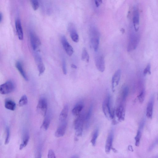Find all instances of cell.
<instances>
[{
  "label": "cell",
  "instance_id": "32",
  "mask_svg": "<svg viewBox=\"0 0 158 158\" xmlns=\"http://www.w3.org/2000/svg\"><path fill=\"white\" fill-rule=\"evenodd\" d=\"M92 106H91L87 113L85 115V121L87 122L90 119L92 112Z\"/></svg>",
  "mask_w": 158,
  "mask_h": 158
},
{
  "label": "cell",
  "instance_id": "3",
  "mask_svg": "<svg viewBox=\"0 0 158 158\" xmlns=\"http://www.w3.org/2000/svg\"><path fill=\"white\" fill-rule=\"evenodd\" d=\"M102 110L106 117L109 120L113 118V113L111 112L110 107V97H106L103 100L102 104Z\"/></svg>",
  "mask_w": 158,
  "mask_h": 158
},
{
  "label": "cell",
  "instance_id": "23",
  "mask_svg": "<svg viewBox=\"0 0 158 158\" xmlns=\"http://www.w3.org/2000/svg\"><path fill=\"white\" fill-rule=\"evenodd\" d=\"M29 139V136L28 133L26 131L24 134L23 142L21 144L19 147V149L21 150L25 147L27 144Z\"/></svg>",
  "mask_w": 158,
  "mask_h": 158
},
{
  "label": "cell",
  "instance_id": "33",
  "mask_svg": "<svg viewBox=\"0 0 158 158\" xmlns=\"http://www.w3.org/2000/svg\"><path fill=\"white\" fill-rule=\"evenodd\" d=\"M143 74L144 76H146L147 74H151V66L149 64H148L146 67L144 69Z\"/></svg>",
  "mask_w": 158,
  "mask_h": 158
},
{
  "label": "cell",
  "instance_id": "31",
  "mask_svg": "<svg viewBox=\"0 0 158 158\" xmlns=\"http://www.w3.org/2000/svg\"><path fill=\"white\" fill-rule=\"evenodd\" d=\"M30 2L33 9L34 10H37L39 6V2L37 0H32Z\"/></svg>",
  "mask_w": 158,
  "mask_h": 158
},
{
  "label": "cell",
  "instance_id": "19",
  "mask_svg": "<svg viewBox=\"0 0 158 158\" xmlns=\"http://www.w3.org/2000/svg\"><path fill=\"white\" fill-rule=\"evenodd\" d=\"M69 110V106L66 104L63 107L59 115V119L61 122L65 121L68 115Z\"/></svg>",
  "mask_w": 158,
  "mask_h": 158
},
{
  "label": "cell",
  "instance_id": "15",
  "mask_svg": "<svg viewBox=\"0 0 158 158\" xmlns=\"http://www.w3.org/2000/svg\"><path fill=\"white\" fill-rule=\"evenodd\" d=\"M67 126V123L65 121L62 122L59 126L55 134V136L60 137L64 135Z\"/></svg>",
  "mask_w": 158,
  "mask_h": 158
},
{
  "label": "cell",
  "instance_id": "26",
  "mask_svg": "<svg viewBox=\"0 0 158 158\" xmlns=\"http://www.w3.org/2000/svg\"><path fill=\"white\" fill-rule=\"evenodd\" d=\"M81 59L82 60L86 62L89 61V54L85 48H84L81 53Z\"/></svg>",
  "mask_w": 158,
  "mask_h": 158
},
{
  "label": "cell",
  "instance_id": "17",
  "mask_svg": "<svg viewBox=\"0 0 158 158\" xmlns=\"http://www.w3.org/2000/svg\"><path fill=\"white\" fill-rule=\"evenodd\" d=\"M113 137V132H110L107 137L105 144V150L106 152L107 153L110 152L112 148Z\"/></svg>",
  "mask_w": 158,
  "mask_h": 158
},
{
  "label": "cell",
  "instance_id": "36",
  "mask_svg": "<svg viewBox=\"0 0 158 158\" xmlns=\"http://www.w3.org/2000/svg\"><path fill=\"white\" fill-rule=\"evenodd\" d=\"M62 68L63 73L64 75H66L67 73L66 65L65 60L64 59H63L62 61Z\"/></svg>",
  "mask_w": 158,
  "mask_h": 158
},
{
  "label": "cell",
  "instance_id": "6",
  "mask_svg": "<svg viewBox=\"0 0 158 158\" xmlns=\"http://www.w3.org/2000/svg\"><path fill=\"white\" fill-rule=\"evenodd\" d=\"M14 89V85L13 82L8 81L0 85V93L6 94L12 92Z\"/></svg>",
  "mask_w": 158,
  "mask_h": 158
},
{
  "label": "cell",
  "instance_id": "16",
  "mask_svg": "<svg viewBox=\"0 0 158 158\" xmlns=\"http://www.w3.org/2000/svg\"><path fill=\"white\" fill-rule=\"evenodd\" d=\"M154 100L153 96L151 97L148 103L147 107L146 116L148 118L150 119L152 118V116Z\"/></svg>",
  "mask_w": 158,
  "mask_h": 158
},
{
  "label": "cell",
  "instance_id": "8",
  "mask_svg": "<svg viewBox=\"0 0 158 158\" xmlns=\"http://www.w3.org/2000/svg\"><path fill=\"white\" fill-rule=\"evenodd\" d=\"M31 43L33 49L35 50L41 45V41L38 36L32 31L30 32Z\"/></svg>",
  "mask_w": 158,
  "mask_h": 158
},
{
  "label": "cell",
  "instance_id": "1",
  "mask_svg": "<svg viewBox=\"0 0 158 158\" xmlns=\"http://www.w3.org/2000/svg\"><path fill=\"white\" fill-rule=\"evenodd\" d=\"M85 122V115L83 114H80L75 119L74 122V126L77 136L80 137L82 135L83 126Z\"/></svg>",
  "mask_w": 158,
  "mask_h": 158
},
{
  "label": "cell",
  "instance_id": "39",
  "mask_svg": "<svg viewBox=\"0 0 158 158\" xmlns=\"http://www.w3.org/2000/svg\"><path fill=\"white\" fill-rule=\"evenodd\" d=\"M41 158V154L40 153L35 158Z\"/></svg>",
  "mask_w": 158,
  "mask_h": 158
},
{
  "label": "cell",
  "instance_id": "37",
  "mask_svg": "<svg viewBox=\"0 0 158 158\" xmlns=\"http://www.w3.org/2000/svg\"><path fill=\"white\" fill-rule=\"evenodd\" d=\"M95 5H96V6L98 7L100 5V4L102 3V1H101V0H99V1L95 0Z\"/></svg>",
  "mask_w": 158,
  "mask_h": 158
},
{
  "label": "cell",
  "instance_id": "14",
  "mask_svg": "<svg viewBox=\"0 0 158 158\" xmlns=\"http://www.w3.org/2000/svg\"><path fill=\"white\" fill-rule=\"evenodd\" d=\"M132 19L135 30V31H137L139 29V16L138 9L136 6L134 7L133 9Z\"/></svg>",
  "mask_w": 158,
  "mask_h": 158
},
{
  "label": "cell",
  "instance_id": "25",
  "mask_svg": "<svg viewBox=\"0 0 158 158\" xmlns=\"http://www.w3.org/2000/svg\"><path fill=\"white\" fill-rule=\"evenodd\" d=\"M50 119L49 116H47L44 118L42 123L41 127L45 130H47L50 124Z\"/></svg>",
  "mask_w": 158,
  "mask_h": 158
},
{
  "label": "cell",
  "instance_id": "24",
  "mask_svg": "<svg viewBox=\"0 0 158 158\" xmlns=\"http://www.w3.org/2000/svg\"><path fill=\"white\" fill-rule=\"evenodd\" d=\"M128 91L129 89L127 86H126L124 87L122 92L121 102H125L128 96Z\"/></svg>",
  "mask_w": 158,
  "mask_h": 158
},
{
  "label": "cell",
  "instance_id": "30",
  "mask_svg": "<svg viewBox=\"0 0 158 158\" xmlns=\"http://www.w3.org/2000/svg\"><path fill=\"white\" fill-rule=\"evenodd\" d=\"M28 102L27 98L26 95H23L19 101V104L20 106H23L26 105Z\"/></svg>",
  "mask_w": 158,
  "mask_h": 158
},
{
  "label": "cell",
  "instance_id": "41",
  "mask_svg": "<svg viewBox=\"0 0 158 158\" xmlns=\"http://www.w3.org/2000/svg\"><path fill=\"white\" fill-rule=\"evenodd\" d=\"M71 158H79V157L77 155H74Z\"/></svg>",
  "mask_w": 158,
  "mask_h": 158
},
{
  "label": "cell",
  "instance_id": "21",
  "mask_svg": "<svg viewBox=\"0 0 158 158\" xmlns=\"http://www.w3.org/2000/svg\"><path fill=\"white\" fill-rule=\"evenodd\" d=\"M15 66L16 68L23 78L26 81H27L28 80L27 77L23 69L21 63L20 61H17L15 64Z\"/></svg>",
  "mask_w": 158,
  "mask_h": 158
},
{
  "label": "cell",
  "instance_id": "10",
  "mask_svg": "<svg viewBox=\"0 0 158 158\" xmlns=\"http://www.w3.org/2000/svg\"><path fill=\"white\" fill-rule=\"evenodd\" d=\"M121 70L120 69H118L115 72L112 77V89L113 92L115 91L116 88L119 84L121 76Z\"/></svg>",
  "mask_w": 158,
  "mask_h": 158
},
{
  "label": "cell",
  "instance_id": "9",
  "mask_svg": "<svg viewBox=\"0 0 158 158\" xmlns=\"http://www.w3.org/2000/svg\"><path fill=\"white\" fill-rule=\"evenodd\" d=\"M61 42L63 48L67 54L71 56L73 53V49L64 36L63 35L61 37Z\"/></svg>",
  "mask_w": 158,
  "mask_h": 158
},
{
  "label": "cell",
  "instance_id": "38",
  "mask_svg": "<svg viewBox=\"0 0 158 158\" xmlns=\"http://www.w3.org/2000/svg\"><path fill=\"white\" fill-rule=\"evenodd\" d=\"M71 66L72 68H73V69H77V66L73 64H71Z\"/></svg>",
  "mask_w": 158,
  "mask_h": 158
},
{
  "label": "cell",
  "instance_id": "13",
  "mask_svg": "<svg viewBox=\"0 0 158 158\" xmlns=\"http://www.w3.org/2000/svg\"><path fill=\"white\" fill-rule=\"evenodd\" d=\"M95 66L98 70L101 72H103L105 69V60L103 56H99L95 59Z\"/></svg>",
  "mask_w": 158,
  "mask_h": 158
},
{
  "label": "cell",
  "instance_id": "4",
  "mask_svg": "<svg viewBox=\"0 0 158 158\" xmlns=\"http://www.w3.org/2000/svg\"><path fill=\"white\" fill-rule=\"evenodd\" d=\"M125 103L121 102L113 113V117L115 116L119 122L123 121L125 117Z\"/></svg>",
  "mask_w": 158,
  "mask_h": 158
},
{
  "label": "cell",
  "instance_id": "5",
  "mask_svg": "<svg viewBox=\"0 0 158 158\" xmlns=\"http://www.w3.org/2000/svg\"><path fill=\"white\" fill-rule=\"evenodd\" d=\"M48 109V103L47 99L45 98H40L36 107L37 112L40 114L44 117L46 116Z\"/></svg>",
  "mask_w": 158,
  "mask_h": 158
},
{
  "label": "cell",
  "instance_id": "18",
  "mask_svg": "<svg viewBox=\"0 0 158 158\" xmlns=\"http://www.w3.org/2000/svg\"><path fill=\"white\" fill-rule=\"evenodd\" d=\"M15 28L19 39L22 40L23 38V33L21 22L19 19H17L15 22Z\"/></svg>",
  "mask_w": 158,
  "mask_h": 158
},
{
  "label": "cell",
  "instance_id": "28",
  "mask_svg": "<svg viewBox=\"0 0 158 158\" xmlns=\"http://www.w3.org/2000/svg\"><path fill=\"white\" fill-rule=\"evenodd\" d=\"M141 135V131L139 129L135 137V145L136 146H139V145Z\"/></svg>",
  "mask_w": 158,
  "mask_h": 158
},
{
  "label": "cell",
  "instance_id": "22",
  "mask_svg": "<svg viewBox=\"0 0 158 158\" xmlns=\"http://www.w3.org/2000/svg\"><path fill=\"white\" fill-rule=\"evenodd\" d=\"M5 107L7 109L14 110L16 107V104L13 101L7 99L5 101Z\"/></svg>",
  "mask_w": 158,
  "mask_h": 158
},
{
  "label": "cell",
  "instance_id": "34",
  "mask_svg": "<svg viewBox=\"0 0 158 158\" xmlns=\"http://www.w3.org/2000/svg\"><path fill=\"white\" fill-rule=\"evenodd\" d=\"M6 134L5 143L6 144L9 143L10 139V130L9 127H8L6 128Z\"/></svg>",
  "mask_w": 158,
  "mask_h": 158
},
{
  "label": "cell",
  "instance_id": "27",
  "mask_svg": "<svg viewBox=\"0 0 158 158\" xmlns=\"http://www.w3.org/2000/svg\"><path fill=\"white\" fill-rule=\"evenodd\" d=\"M98 129H96L94 132L91 140V142L93 146H95V145L97 139L98 137Z\"/></svg>",
  "mask_w": 158,
  "mask_h": 158
},
{
  "label": "cell",
  "instance_id": "11",
  "mask_svg": "<svg viewBox=\"0 0 158 158\" xmlns=\"http://www.w3.org/2000/svg\"><path fill=\"white\" fill-rule=\"evenodd\" d=\"M35 59L39 72V75L40 76L44 72L45 69V67L41 57L38 53L35 54Z\"/></svg>",
  "mask_w": 158,
  "mask_h": 158
},
{
  "label": "cell",
  "instance_id": "40",
  "mask_svg": "<svg viewBox=\"0 0 158 158\" xmlns=\"http://www.w3.org/2000/svg\"><path fill=\"white\" fill-rule=\"evenodd\" d=\"M2 15L1 13H0V22L2 21Z\"/></svg>",
  "mask_w": 158,
  "mask_h": 158
},
{
  "label": "cell",
  "instance_id": "20",
  "mask_svg": "<svg viewBox=\"0 0 158 158\" xmlns=\"http://www.w3.org/2000/svg\"><path fill=\"white\" fill-rule=\"evenodd\" d=\"M83 108V105L81 103H78L76 104L72 110V113L74 116L79 115Z\"/></svg>",
  "mask_w": 158,
  "mask_h": 158
},
{
  "label": "cell",
  "instance_id": "2",
  "mask_svg": "<svg viewBox=\"0 0 158 158\" xmlns=\"http://www.w3.org/2000/svg\"><path fill=\"white\" fill-rule=\"evenodd\" d=\"M91 42L92 45L95 51L98 49L99 43V34L98 30L95 27L90 30Z\"/></svg>",
  "mask_w": 158,
  "mask_h": 158
},
{
  "label": "cell",
  "instance_id": "29",
  "mask_svg": "<svg viewBox=\"0 0 158 158\" xmlns=\"http://www.w3.org/2000/svg\"><path fill=\"white\" fill-rule=\"evenodd\" d=\"M145 90L143 89L138 96V99L140 103H142L143 102L145 98Z\"/></svg>",
  "mask_w": 158,
  "mask_h": 158
},
{
  "label": "cell",
  "instance_id": "7",
  "mask_svg": "<svg viewBox=\"0 0 158 158\" xmlns=\"http://www.w3.org/2000/svg\"><path fill=\"white\" fill-rule=\"evenodd\" d=\"M139 38L137 34H133L131 35L128 43L127 51L130 52L135 49L137 47L139 42Z\"/></svg>",
  "mask_w": 158,
  "mask_h": 158
},
{
  "label": "cell",
  "instance_id": "35",
  "mask_svg": "<svg viewBox=\"0 0 158 158\" xmlns=\"http://www.w3.org/2000/svg\"><path fill=\"white\" fill-rule=\"evenodd\" d=\"M47 156L48 158H56L55 153L51 149L48 150Z\"/></svg>",
  "mask_w": 158,
  "mask_h": 158
},
{
  "label": "cell",
  "instance_id": "12",
  "mask_svg": "<svg viewBox=\"0 0 158 158\" xmlns=\"http://www.w3.org/2000/svg\"><path fill=\"white\" fill-rule=\"evenodd\" d=\"M68 29L72 40L75 42H78L79 40V36L75 26L73 23H70L69 25Z\"/></svg>",
  "mask_w": 158,
  "mask_h": 158
}]
</instances>
